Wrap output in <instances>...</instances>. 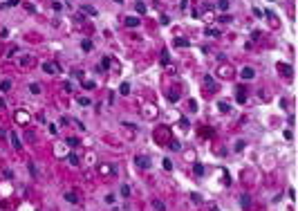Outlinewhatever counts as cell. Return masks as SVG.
<instances>
[{
    "label": "cell",
    "instance_id": "6da1fadb",
    "mask_svg": "<svg viewBox=\"0 0 298 211\" xmlns=\"http://www.w3.org/2000/svg\"><path fill=\"white\" fill-rule=\"evenodd\" d=\"M43 72L45 74H59L61 67H59V63H54V61H49V63L45 61V63H43Z\"/></svg>",
    "mask_w": 298,
    "mask_h": 211
},
{
    "label": "cell",
    "instance_id": "7a4b0ae2",
    "mask_svg": "<svg viewBox=\"0 0 298 211\" xmlns=\"http://www.w3.org/2000/svg\"><path fill=\"white\" fill-rule=\"evenodd\" d=\"M217 77H220V79H231L233 77V70L229 65H220V67H217Z\"/></svg>",
    "mask_w": 298,
    "mask_h": 211
},
{
    "label": "cell",
    "instance_id": "3957f363",
    "mask_svg": "<svg viewBox=\"0 0 298 211\" xmlns=\"http://www.w3.org/2000/svg\"><path fill=\"white\" fill-rule=\"evenodd\" d=\"M135 164H137L139 168H150V159H148V157H144V155L135 157Z\"/></svg>",
    "mask_w": 298,
    "mask_h": 211
},
{
    "label": "cell",
    "instance_id": "277c9868",
    "mask_svg": "<svg viewBox=\"0 0 298 211\" xmlns=\"http://www.w3.org/2000/svg\"><path fill=\"white\" fill-rule=\"evenodd\" d=\"M236 97H238V104H244V101H247V88H244V85H240Z\"/></svg>",
    "mask_w": 298,
    "mask_h": 211
},
{
    "label": "cell",
    "instance_id": "5b68a950",
    "mask_svg": "<svg viewBox=\"0 0 298 211\" xmlns=\"http://www.w3.org/2000/svg\"><path fill=\"white\" fill-rule=\"evenodd\" d=\"M204 85H206V90H209V92H215L217 90V85H215V81L211 77H204Z\"/></svg>",
    "mask_w": 298,
    "mask_h": 211
},
{
    "label": "cell",
    "instance_id": "8992f818",
    "mask_svg": "<svg viewBox=\"0 0 298 211\" xmlns=\"http://www.w3.org/2000/svg\"><path fill=\"white\" fill-rule=\"evenodd\" d=\"M81 14H88V16H96L99 11H96L92 5H81Z\"/></svg>",
    "mask_w": 298,
    "mask_h": 211
},
{
    "label": "cell",
    "instance_id": "52a82bcc",
    "mask_svg": "<svg viewBox=\"0 0 298 211\" xmlns=\"http://www.w3.org/2000/svg\"><path fill=\"white\" fill-rule=\"evenodd\" d=\"M240 77H242V79H244V81H249V79H253V77H256V72H253V70H251V67H244V70H242V72H240Z\"/></svg>",
    "mask_w": 298,
    "mask_h": 211
},
{
    "label": "cell",
    "instance_id": "ba28073f",
    "mask_svg": "<svg viewBox=\"0 0 298 211\" xmlns=\"http://www.w3.org/2000/svg\"><path fill=\"white\" fill-rule=\"evenodd\" d=\"M9 141L14 144V148H16V151H20V148H22V144L18 141V135H16V133H11V135H9Z\"/></svg>",
    "mask_w": 298,
    "mask_h": 211
},
{
    "label": "cell",
    "instance_id": "9c48e42d",
    "mask_svg": "<svg viewBox=\"0 0 298 211\" xmlns=\"http://www.w3.org/2000/svg\"><path fill=\"white\" fill-rule=\"evenodd\" d=\"M126 25H128V27H137V25H139V18L130 16V18H126Z\"/></svg>",
    "mask_w": 298,
    "mask_h": 211
},
{
    "label": "cell",
    "instance_id": "30bf717a",
    "mask_svg": "<svg viewBox=\"0 0 298 211\" xmlns=\"http://www.w3.org/2000/svg\"><path fill=\"white\" fill-rule=\"evenodd\" d=\"M119 92H121L123 97H128L130 94V85L128 83H121V85H119Z\"/></svg>",
    "mask_w": 298,
    "mask_h": 211
},
{
    "label": "cell",
    "instance_id": "8fae6325",
    "mask_svg": "<svg viewBox=\"0 0 298 211\" xmlns=\"http://www.w3.org/2000/svg\"><path fill=\"white\" fill-rule=\"evenodd\" d=\"M99 173H101V175H110V173H112V168L108 166V164H101V166H99Z\"/></svg>",
    "mask_w": 298,
    "mask_h": 211
},
{
    "label": "cell",
    "instance_id": "7c38bea8",
    "mask_svg": "<svg viewBox=\"0 0 298 211\" xmlns=\"http://www.w3.org/2000/svg\"><path fill=\"white\" fill-rule=\"evenodd\" d=\"M278 70H283V74H285V77H291V67H289L287 63H283V65H278Z\"/></svg>",
    "mask_w": 298,
    "mask_h": 211
},
{
    "label": "cell",
    "instance_id": "4fadbf2b",
    "mask_svg": "<svg viewBox=\"0 0 298 211\" xmlns=\"http://www.w3.org/2000/svg\"><path fill=\"white\" fill-rule=\"evenodd\" d=\"M81 49H83V52H90V49H92V41H88V38H85V41L81 43Z\"/></svg>",
    "mask_w": 298,
    "mask_h": 211
},
{
    "label": "cell",
    "instance_id": "5bb4252c",
    "mask_svg": "<svg viewBox=\"0 0 298 211\" xmlns=\"http://www.w3.org/2000/svg\"><path fill=\"white\" fill-rule=\"evenodd\" d=\"M168 148H170V151H179L182 146H179V141H175V139H168Z\"/></svg>",
    "mask_w": 298,
    "mask_h": 211
},
{
    "label": "cell",
    "instance_id": "9a60e30c",
    "mask_svg": "<svg viewBox=\"0 0 298 211\" xmlns=\"http://www.w3.org/2000/svg\"><path fill=\"white\" fill-rule=\"evenodd\" d=\"M217 106H220V110H222V112H229V110H231V104H229V101H220Z\"/></svg>",
    "mask_w": 298,
    "mask_h": 211
},
{
    "label": "cell",
    "instance_id": "2e32d148",
    "mask_svg": "<svg viewBox=\"0 0 298 211\" xmlns=\"http://www.w3.org/2000/svg\"><path fill=\"white\" fill-rule=\"evenodd\" d=\"M175 45L177 47H188V41L186 38H175Z\"/></svg>",
    "mask_w": 298,
    "mask_h": 211
},
{
    "label": "cell",
    "instance_id": "e0dca14e",
    "mask_svg": "<svg viewBox=\"0 0 298 211\" xmlns=\"http://www.w3.org/2000/svg\"><path fill=\"white\" fill-rule=\"evenodd\" d=\"M193 171H195V175H199V178L204 175V166H202V164H195V166H193Z\"/></svg>",
    "mask_w": 298,
    "mask_h": 211
},
{
    "label": "cell",
    "instance_id": "ac0fdd59",
    "mask_svg": "<svg viewBox=\"0 0 298 211\" xmlns=\"http://www.w3.org/2000/svg\"><path fill=\"white\" fill-rule=\"evenodd\" d=\"M29 90H32V94H41V85H38V83H32Z\"/></svg>",
    "mask_w": 298,
    "mask_h": 211
},
{
    "label": "cell",
    "instance_id": "d6986e66",
    "mask_svg": "<svg viewBox=\"0 0 298 211\" xmlns=\"http://www.w3.org/2000/svg\"><path fill=\"white\" fill-rule=\"evenodd\" d=\"M9 88H11V81H9V79H5V81L0 83V90H5V92H7Z\"/></svg>",
    "mask_w": 298,
    "mask_h": 211
},
{
    "label": "cell",
    "instance_id": "ffe728a7",
    "mask_svg": "<svg viewBox=\"0 0 298 211\" xmlns=\"http://www.w3.org/2000/svg\"><path fill=\"white\" fill-rule=\"evenodd\" d=\"M67 159H70V164H72V166H76V164H79V157L74 155V153H70V155H67Z\"/></svg>",
    "mask_w": 298,
    "mask_h": 211
},
{
    "label": "cell",
    "instance_id": "44dd1931",
    "mask_svg": "<svg viewBox=\"0 0 298 211\" xmlns=\"http://www.w3.org/2000/svg\"><path fill=\"white\" fill-rule=\"evenodd\" d=\"M121 196H123V198L130 196V186H128V184H121Z\"/></svg>",
    "mask_w": 298,
    "mask_h": 211
},
{
    "label": "cell",
    "instance_id": "7402d4cb",
    "mask_svg": "<svg viewBox=\"0 0 298 211\" xmlns=\"http://www.w3.org/2000/svg\"><path fill=\"white\" fill-rule=\"evenodd\" d=\"M65 200L72 202V204H76V196H74V193H65Z\"/></svg>",
    "mask_w": 298,
    "mask_h": 211
},
{
    "label": "cell",
    "instance_id": "603a6c76",
    "mask_svg": "<svg viewBox=\"0 0 298 211\" xmlns=\"http://www.w3.org/2000/svg\"><path fill=\"white\" fill-rule=\"evenodd\" d=\"M135 9L139 11V14H144V11H146V5H144V2H135Z\"/></svg>",
    "mask_w": 298,
    "mask_h": 211
},
{
    "label": "cell",
    "instance_id": "cb8c5ba5",
    "mask_svg": "<svg viewBox=\"0 0 298 211\" xmlns=\"http://www.w3.org/2000/svg\"><path fill=\"white\" fill-rule=\"evenodd\" d=\"M217 7H220L222 11H226V9H229V0H220V2H217Z\"/></svg>",
    "mask_w": 298,
    "mask_h": 211
},
{
    "label": "cell",
    "instance_id": "d4e9b609",
    "mask_svg": "<svg viewBox=\"0 0 298 211\" xmlns=\"http://www.w3.org/2000/svg\"><path fill=\"white\" fill-rule=\"evenodd\" d=\"M27 168H29V173L34 175V178H38V173H36V166H34V162H29V164H27Z\"/></svg>",
    "mask_w": 298,
    "mask_h": 211
},
{
    "label": "cell",
    "instance_id": "484cf974",
    "mask_svg": "<svg viewBox=\"0 0 298 211\" xmlns=\"http://www.w3.org/2000/svg\"><path fill=\"white\" fill-rule=\"evenodd\" d=\"M240 202H242V207H249V204H251V198H249V196H242V198H240Z\"/></svg>",
    "mask_w": 298,
    "mask_h": 211
},
{
    "label": "cell",
    "instance_id": "4316f807",
    "mask_svg": "<svg viewBox=\"0 0 298 211\" xmlns=\"http://www.w3.org/2000/svg\"><path fill=\"white\" fill-rule=\"evenodd\" d=\"M79 104H81V106H90V99H88V97H79Z\"/></svg>",
    "mask_w": 298,
    "mask_h": 211
},
{
    "label": "cell",
    "instance_id": "83f0119b",
    "mask_svg": "<svg viewBox=\"0 0 298 211\" xmlns=\"http://www.w3.org/2000/svg\"><path fill=\"white\" fill-rule=\"evenodd\" d=\"M16 119H18V121H27V115L25 112H16Z\"/></svg>",
    "mask_w": 298,
    "mask_h": 211
},
{
    "label": "cell",
    "instance_id": "f1b7e54d",
    "mask_svg": "<svg viewBox=\"0 0 298 211\" xmlns=\"http://www.w3.org/2000/svg\"><path fill=\"white\" fill-rule=\"evenodd\" d=\"M173 168V162H170V159H164V171H170Z\"/></svg>",
    "mask_w": 298,
    "mask_h": 211
},
{
    "label": "cell",
    "instance_id": "f546056e",
    "mask_svg": "<svg viewBox=\"0 0 298 211\" xmlns=\"http://www.w3.org/2000/svg\"><path fill=\"white\" fill-rule=\"evenodd\" d=\"M206 34H209V36H213V38L220 36V32H217V29H206Z\"/></svg>",
    "mask_w": 298,
    "mask_h": 211
},
{
    "label": "cell",
    "instance_id": "4dcf8cb0",
    "mask_svg": "<svg viewBox=\"0 0 298 211\" xmlns=\"http://www.w3.org/2000/svg\"><path fill=\"white\" fill-rule=\"evenodd\" d=\"M67 144L74 148V146H79V139H76V137H70V139H67Z\"/></svg>",
    "mask_w": 298,
    "mask_h": 211
},
{
    "label": "cell",
    "instance_id": "1f68e13d",
    "mask_svg": "<svg viewBox=\"0 0 298 211\" xmlns=\"http://www.w3.org/2000/svg\"><path fill=\"white\" fill-rule=\"evenodd\" d=\"M152 204H155V209H159V211H164V202H159V200H155Z\"/></svg>",
    "mask_w": 298,
    "mask_h": 211
},
{
    "label": "cell",
    "instance_id": "d6a6232c",
    "mask_svg": "<svg viewBox=\"0 0 298 211\" xmlns=\"http://www.w3.org/2000/svg\"><path fill=\"white\" fill-rule=\"evenodd\" d=\"M168 99H170V101H175V99H179V92H170V94H168Z\"/></svg>",
    "mask_w": 298,
    "mask_h": 211
},
{
    "label": "cell",
    "instance_id": "836d02e7",
    "mask_svg": "<svg viewBox=\"0 0 298 211\" xmlns=\"http://www.w3.org/2000/svg\"><path fill=\"white\" fill-rule=\"evenodd\" d=\"M168 61H170V59H168V52H164V54H162V63H168Z\"/></svg>",
    "mask_w": 298,
    "mask_h": 211
},
{
    "label": "cell",
    "instance_id": "e575fe53",
    "mask_svg": "<svg viewBox=\"0 0 298 211\" xmlns=\"http://www.w3.org/2000/svg\"><path fill=\"white\" fill-rule=\"evenodd\" d=\"M108 65H110V59H103V61H101V65H99V67H108Z\"/></svg>",
    "mask_w": 298,
    "mask_h": 211
},
{
    "label": "cell",
    "instance_id": "d590c367",
    "mask_svg": "<svg viewBox=\"0 0 298 211\" xmlns=\"http://www.w3.org/2000/svg\"><path fill=\"white\" fill-rule=\"evenodd\" d=\"M114 2H119V5H121V2H123V0H114Z\"/></svg>",
    "mask_w": 298,
    "mask_h": 211
}]
</instances>
